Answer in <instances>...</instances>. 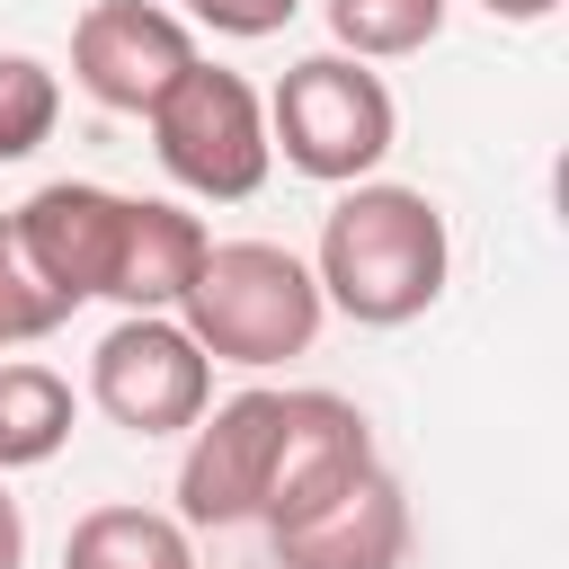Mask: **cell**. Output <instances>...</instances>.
I'll list each match as a JSON object with an SVG mask.
<instances>
[{"label":"cell","instance_id":"4","mask_svg":"<svg viewBox=\"0 0 569 569\" xmlns=\"http://www.w3.org/2000/svg\"><path fill=\"white\" fill-rule=\"evenodd\" d=\"M142 124H151L160 169H169L187 196H204V204H240V196H258L267 169H276V151H267V98H258L240 71L204 62V53L160 89V107H151Z\"/></svg>","mask_w":569,"mask_h":569},{"label":"cell","instance_id":"15","mask_svg":"<svg viewBox=\"0 0 569 569\" xmlns=\"http://www.w3.org/2000/svg\"><path fill=\"white\" fill-rule=\"evenodd\" d=\"M53 116H62V80L36 53H0V169L27 160V151H44Z\"/></svg>","mask_w":569,"mask_h":569},{"label":"cell","instance_id":"13","mask_svg":"<svg viewBox=\"0 0 569 569\" xmlns=\"http://www.w3.org/2000/svg\"><path fill=\"white\" fill-rule=\"evenodd\" d=\"M71 445V382L53 365H0V480Z\"/></svg>","mask_w":569,"mask_h":569},{"label":"cell","instance_id":"19","mask_svg":"<svg viewBox=\"0 0 569 569\" xmlns=\"http://www.w3.org/2000/svg\"><path fill=\"white\" fill-rule=\"evenodd\" d=\"M480 9H489V18H516V27H533V18H551L560 0H480Z\"/></svg>","mask_w":569,"mask_h":569},{"label":"cell","instance_id":"12","mask_svg":"<svg viewBox=\"0 0 569 569\" xmlns=\"http://www.w3.org/2000/svg\"><path fill=\"white\" fill-rule=\"evenodd\" d=\"M62 569H196V542L160 507H89L62 542Z\"/></svg>","mask_w":569,"mask_h":569},{"label":"cell","instance_id":"11","mask_svg":"<svg viewBox=\"0 0 569 569\" xmlns=\"http://www.w3.org/2000/svg\"><path fill=\"white\" fill-rule=\"evenodd\" d=\"M213 231L169 204V196H124V222H116V258H107V302L124 311H178L196 267H204Z\"/></svg>","mask_w":569,"mask_h":569},{"label":"cell","instance_id":"5","mask_svg":"<svg viewBox=\"0 0 569 569\" xmlns=\"http://www.w3.org/2000/svg\"><path fill=\"white\" fill-rule=\"evenodd\" d=\"M89 400L124 436H187L213 400V365L178 329V311H124L89 356Z\"/></svg>","mask_w":569,"mask_h":569},{"label":"cell","instance_id":"18","mask_svg":"<svg viewBox=\"0 0 569 569\" xmlns=\"http://www.w3.org/2000/svg\"><path fill=\"white\" fill-rule=\"evenodd\" d=\"M18 560H27V516H18V498L0 480V569H18Z\"/></svg>","mask_w":569,"mask_h":569},{"label":"cell","instance_id":"6","mask_svg":"<svg viewBox=\"0 0 569 569\" xmlns=\"http://www.w3.org/2000/svg\"><path fill=\"white\" fill-rule=\"evenodd\" d=\"M187 62H196V36L160 0H89L71 27V80L116 116H151Z\"/></svg>","mask_w":569,"mask_h":569},{"label":"cell","instance_id":"9","mask_svg":"<svg viewBox=\"0 0 569 569\" xmlns=\"http://www.w3.org/2000/svg\"><path fill=\"white\" fill-rule=\"evenodd\" d=\"M116 222H124V196H107V187H89V178H53V187H36V196L9 213V231H18L27 267L53 284V302H62V311H80V302H98V293H107Z\"/></svg>","mask_w":569,"mask_h":569},{"label":"cell","instance_id":"3","mask_svg":"<svg viewBox=\"0 0 569 569\" xmlns=\"http://www.w3.org/2000/svg\"><path fill=\"white\" fill-rule=\"evenodd\" d=\"M391 133H400V107H391L382 71L347 62V53H302L267 98V151H284L320 187H365L382 169Z\"/></svg>","mask_w":569,"mask_h":569},{"label":"cell","instance_id":"17","mask_svg":"<svg viewBox=\"0 0 569 569\" xmlns=\"http://www.w3.org/2000/svg\"><path fill=\"white\" fill-rule=\"evenodd\" d=\"M187 9H196L213 36H276L302 0H187Z\"/></svg>","mask_w":569,"mask_h":569},{"label":"cell","instance_id":"1","mask_svg":"<svg viewBox=\"0 0 569 569\" xmlns=\"http://www.w3.org/2000/svg\"><path fill=\"white\" fill-rule=\"evenodd\" d=\"M445 267H453V240H445V213L418 196V187H347L320 222V258H311V284L329 311H347L356 329H400L418 320L436 293H445Z\"/></svg>","mask_w":569,"mask_h":569},{"label":"cell","instance_id":"20","mask_svg":"<svg viewBox=\"0 0 569 569\" xmlns=\"http://www.w3.org/2000/svg\"><path fill=\"white\" fill-rule=\"evenodd\" d=\"M0 347H9V338H0Z\"/></svg>","mask_w":569,"mask_h":569},{"label":"cell","instance_id":"2","mask_svg":"<svg viewBox=\"0 0 569 569\" xmlns=\"http://www.w3.org/2000/svg\"><path fill=\"white\" fill-rule=\"evenodd\" d=\"M320 311L329 302H320V284H311V267L293 249H276V240H213L196 284H187V302H178V329L204 347V365L258 373V365L302 356L320 338Z\"/></svg>","mask_w":569,"mask_h":569},{"label":"cell","instance_id":"14","mask_svg":"<svg viewBox=\"0 0 569 569\" xmlns=\"http://www.w3.org/2000/svg\"><path fill=\"white\" fill-rule=\"evenodd\" d=\"M320 9H329V36L347 62H400L445 36L453 0H320Z\"/></svg>","mask_w":569,"mask_h":569},{"label":"cell","instance_id":"10","mask_svg":"<svg viewBox=\"0 0 569 569\" xmlns=\"http://www.w3.org/2000/svg\"><path fill=\"white\" fill-rule=\"evenodd\" d=\"M400 560H409V498L382 462L276 533V569H400Z\"/></svg>","mask_w":569,"mask_h":569},{"label":"cell","instance_id":"7","mask_svg":"<svg viewBox=\"0 0 569 569\" xmlns=\"http://www.w3.org/2000/svg\"><path fill=\"white\" fill-rule=\"evenodd\" d=\"M276 427H284V391H231L222 409H204L178 462V525H258Z\"/></svg>","mask_w":569,"mask_h":569},{"label":"cell","instance_id":"8","mask_svg":"<svg viewBox=\"0 0 569 569\" xmlns=\"http://www.w3.org/2000/svg\"><path fill=\"white\" fill-rule=\"evenodd\" d=\"M365 471H373L365 409L338 400V391H284V427H276V462H267V489H258V525L284 533L311 507H329L338 489H356Z\"/></svg>","mask_w":569,"mask_h":569},{"label":"cell","instance_id":"16","mask_svg":"<svg viewBox=\"0 0 569 569\" xmlns=\"http://www.w3.org/2000/svg\"><path fill=\"white\" fill-rule=\"evenodd\" d=\"M71 311L53 302V284L27 267V249H18V231H9V213H0V338L18 347V338H44V329H62Z\"/></svg>","mask_w":569,"mask_h":569}]
</instances>
